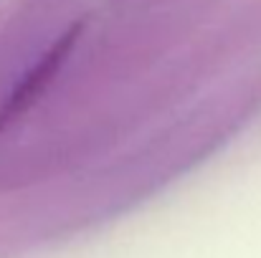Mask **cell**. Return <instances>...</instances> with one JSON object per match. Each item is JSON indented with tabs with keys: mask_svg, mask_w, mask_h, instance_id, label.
I'll list each match as a JSON object with an SVG mask.
<instances>
[{
	"mask_svg": "<svg viewBox=\"0 0 261 258\" xmlns=\"http://www.w3.org/2000/svg\"><path fill=\"white\" fill-rule=\"evenodd\" d=\"M76 36H79V25H76V28H69V31L56 41V46H51L48 53L36 64V69L18 84V89L5 99V104H3V109H0V127L10 124V122L18 119L23 111H28L31 104L38 101V96L46 91V86L51 84V79L56 76V71L61 69V64L66 61L71 46L76 43Z\"/></svg>",
	"mask_w": 261,
	"mask_h": 258,
	"instance_id": "cell-1",
	"label": "cell"
}]
</instances>
